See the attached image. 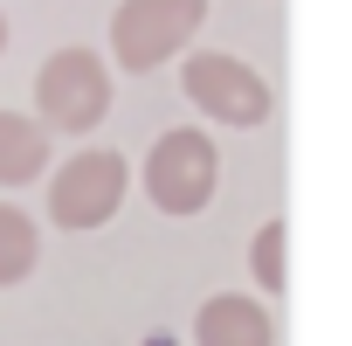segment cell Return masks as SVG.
<instances>
[{"label": "cell", "mask_w": 352, "mask_h": 346, "mask_svg": "<svg viewBox=\"0 0 352 346\" xmlns=\"http://www.w3.org/2000/svg\"><path fill=\"white\" fill-rule=\"evenodd\" d=\"M42 173H49V125L0 111V187H28Z\"/></svg>", "instance_id": "52a82bcc"}, {"label": "cell", "mask_w": 352, "mask_h": 346, "mask_svg": "<svg viewBox=\"0 0 352 346\" xmlns=\"http://www.w3.org/2000/svg\"><path fill=\"white\" fill-rule=\"evenodd\" d=\"M35 256H42L35 222H28L14 201H0V284H21V277L35 270Z\"/></svg>", "instance_id": "ba28073f"}, {"label": "cell", "mask_w": 352, "mask_h": 346, "mask_svg": "<svg viewBox=\"0 0 352 346\" xmlns=\"http://www.w3.org/2000/svg\"><path fill=\"white\" fill-rule=\"evenodd\" d=\"M283 222H263L256 229V250H249V263H256V284L263 291H283Z\"/></svg>", "instance_id": "9c48e42d"}, {"label": "cell", "mask_w": 352, "mask_h": 346, "mask_svg": "<svg viewBox=\"0 0 352 346\" xmlns=\"http://www.w3.org/2000/svg\"><path fill=\"white\" fill-rule=\"evenodd\" d=\"M0 49H8V14H0Z\"/></svg>", "instance_id": "8fae6325"}, {"label": "cell", "mask_w": 352, "mask_h": 346, "mask_svg": "<svg viewBox=\"0 0 352 346\" xmlns=\"http://www.w3.org/2000/svg\"><path fill=\"white\" fill-rule=\"evenodd\" d=\"M124 181H131L124 152L90 145V152L63 159V166H56V181H49V215H56V229H69V236L104 229V222L118 215V201H124Z\"/></svg>", "instance_id": "5b68a950"}, {"label": "cell", "mask_w": 352, "mask_h": 346, "mask_svg": "<svg viewBox=\"0 0 352 346\" xmlns=\"http://www.w3.org/2000/svg\"><path fill=\"white\" fill-rule=\"evenodd\" d=\"M180 90H187L194 111H208L214 125H235V132H249V125L270 118V83H263V70L242 63V56H228V49H194L187 70H180Z\"/></svg>", "instance_id": "277c9868"}, {"label": "cell", "mask_w": 352, "mask_h": 346, "mask_svg": "<svg viewBox=\"0 0 352 346\" xmlns=\"http://www.w3.org/2000/svg\"><path fill=\"white\" fill-rule=\"evenodd\" d=\"M214 181H221V152L208 132L180 125V132H166L152 152H145V194L159 215H201L214 201Z\"/></svg>", "instance_id": "3957f363"}, {"label": "cell", "mask_w": 352, "mask_h": 346, "mask_svg": "<svg viewBox=\"0 0 352 346\" xmlns=\"http://www.w3.org/2000/svg\"><path fill=\"white\" fill-rule=\"evenodd\" d=\"M104 111H111V70H104V56H90V49H56L42 70H35V118L49 125V132H97L104 125Z\"/></svg>", "instance_id": "7a4b0ae2"}, {"label": "cell", "mask_w": 352, "mask_h": 346, "mask_svg": "<svg viewBox=\"0 0 352 346\" xmlns=\"http://www.w3.org/2000/svg\"><path fill=\"white\" fill-rule=\"evenodd\" d=\"M194 346H276V325L256 298L242 291H221L194 312Z\"/></svg>", "instance_id": "8992f818"}, {"label": "cell", "mask_w": 352, "mask_h": 346, "mask_svg": "<svg viewBox=\"0 0 352 346\" xmlns=\"http://www.w3.org/2000/svg\"><path fill=\"white\" fill-rule=\"evenodd\" d=\"M201 21H208V0H124L111 14V63L145 77L173 56H187Z\"/></svg>", "instance_id": "6da1fadb"}, {"label": "cell", "mask_w": 352, "mask_h": 346, "mask_svg": "<svg viewBox=\"0 0 352 346\" xmlns=\"http://www.w3.org/2000/svg\"><path fill=\"white\" fill-rule=\"evenodd\" d=\"M145 346H180V339H166V332H152V339H145Z\"/></svg>", "instance_id": "30bf717a"}]
</instances>
